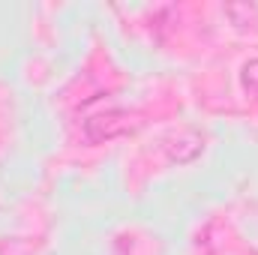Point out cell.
<instances>
[{"mask_svg":"<svg viewBox=\"0 0 258 255\" xmlns=\"http://www.w3.org/2000/svg\"><path fill=\"white\" fill-rule=\"evenodd\" d=\"M102 126L99 132H93V135H87L90 141H102V138H114V135H120V132H126L129 129V120L123 114H108V117H90L84 129H96Z\"/></svg>","mask_w":258,"mask_h":255,"instance_id":"1","label":"cell"},{"mask_svg":"<svg viewBox=\"0 0 258 255\" xmlns=\"http://www.w3.org/2000/svg\"><path fill=\"white\" fill-rule=\"evenodd\" d=\"M240 78H243V87H246L249 93H255V96H258V57H255V60H249V63L243 66Z\"/></svg>","mask_w":258,"mask_h":255,"instance_id":"2","label":"cell"}]
</instances>
